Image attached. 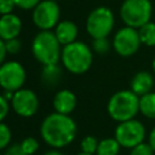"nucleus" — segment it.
Returning <instances> with one entry per match:
<instances>
[{"label":"nucleus","instance_id":"aec40b11","mask_svg":"<svg viewBox=\"0 0 155 155\" xmlns=\"http://www.w3.org/2000/svg\"><path fill=\"white\" fill-rule=\"evenodd\" d=\"M98 140L96 137L93 136H86L82 138L81 143H80V148H81V151L82 153H86V154H92L94 155L97 153V148H98Z\"/></svg>","mask_w":155,"mask_h":155},{"label":"nucleus","instance_id":"2f4dec72","mask_svg":"<svg viewBox=\"0 0 155 155\" xmlns=\"http://www.w3.org/2000/svg\"><path fill=\"white\" fill-rule=\"evenodd\" d=\"M44 155H63L58 149H52V150H48V151H46Z\"/></svg>","mask_w":155,"mask_h":155},{"label":"nucleus","instance_id":"b1692460","mask_svg":"<svg viewBox=\"0 0 155 155\" xmlns=\"http://www.w3.org/2000/svg\"><path fill=\"white\" fill-rule=\"evenodd\" d=\"M154 150L150 147L149 143H140L136 147H133L130 151V155H153Z\"/></svg>","mask_w":155,"mask_h":155},{"label":"nucleus","instance_id":"c9c22d12","mask_svg":"<svg viewBox=\"0 0 155 155\" xmlns=\"http://www.w3.org/2000/svg\"><path fill=\"white\" fill-rule=\"evenodd\" d=\"M0 155H4V154H0Z\"/></svg>","mask_w":155,"mask_h":155},{"label":"nucleus","instance_id":"cd10ccee","mask_svg":"<svg viewBox=\"0 0 155 155\" xmlns=\"http://www.w3.org/2000/svg\"><path fill=\"white\" fill-rule=\"evenodd\" d=\"M8 110H10V102L2 94H0V122L5 120V117L8 114Z\"/></svg>","mask_w":155,"mask_h":155},{"label":"nucleus","instance_id":"39448f33","mask_svg":"<svg viewBox=\"0 0 155 155\" xmlns=\"http://www.w3.org/2000/svg\"><path fill=\"white\" fill-rule=\"evenodd\" d=\"M153 6L150 0H125L120 7L122 22L131 28L139 29L150 22Z\"/></svg>","mask_w":155,"mask_h":155},{"label":"nucleus","instance_id":"423d86ee","mask_svg":"<svg viewBox=\"0 0 155 155\" xmlns=\"http://www.w3.org/2000/svg\"><path fill=\"white\" fill-rule=\"evenodd\" d=\"M114 27V15L110 8L99 6L94 8L87 17L86 29L91 38H108Z\"/></svg>","mask_w":155,"mask_h":155},{"label":"nucleus","instance_id":"393cba45","mask_svg":"<svg viewBox=\"0 0 155 155\" xmlns=\"http://www.w3.org/2000/svg\"><path fill=\"white\" fill-rule=\"evenodd\" d=\"M5 46H6L7 53H10V54H16V53H18V52L21 51L22 44H21V41L16 38V39H11V40L5 41Z\"/></svg>","mask_w":155,"mask_h":155},{"label":"nucleus","instance_id":"4be33fe9","mask_svg":"<svg viewBox=\"0 0 155 155\" xmlns=\"http://www.w3.org/2000/svg\"><path fill=\"white\" fill-rule=\"evenodd\" d=\"M11 137H12V133L10 127L6 124L0 122V150H4L10 145Z\"/></svg>","mask_w":155,"mask_h":155},{"label":"nucleus","instance_id":"4468645a","mask_svg":"<svg viewBox=\"0 0 155 155\" xmlns=\"http://www.w3.org/2000/svg\"><path fill=\"white\" fill-rule=\"evenodd\" d=\"M54 35L61 45L65 46L74 41L78 38V27L71 21H62L54 28Z\"/></svg>","mask_w":155,"mask_h":155},{"label":"nucleus","instance_id":"473e14b6","mask_svg":"<svg viewBox=\"0 0 155 155\" xmlns=\"http://www.w3.org/2000/svg\"><path fill=\"white\" fill-rule=\"evenodd\" d=\"M153 71H154V75H155V57L153 59Z\"/></svg>","mask_w":155,"mask_h":155},{"label":"nucleus","instance_id":"f8f14e48","mask_svg":"<svg viewBox=\"0 0 155 155\" xmlns=\"http://www.w3.org/2000/svg\"><path fill=\"white\" fill-rule=\"evenodd\" d=\"M22 30V21L13 13L0 16V39L4 41L18 38Z\"/></svg>","mask_w":155,"mask_h":155},{"label":"nucleus","instance_id":"a211bd4d","mask_svg":"<svg viewBox=\"0 0 155 155\" xmlns=\"http://www.w3.org/2000/svg\"><path fill=\"white\" fill-rule=\"evenodd\" d=\"M121 145L115 138H104L99 140L97 148V155H117Z\"/></svg>","mask_w":155,"mask_h":155},{"label":"nucleus","instance_id":"0eeeda50","mask_svg":"<svg viewBox=\"0 0 155 155\" xmlns=\"http://www.w3.org/2000/svg\"><path fill=\"white\" fill-rule=\"evenodd\" d=\"M122 148L132 149L133 147L143 143L145 138V128L143 124L136 119L119 122L115 128L114 137Z\"/></svg>","mask_w":155,"mask_h":155},{"label":"nucleus","instance_id":"f704fd0d","mask_svg":"<svg viewBox=\"0 0 155 155\" xmlns=\"http://www.w3.org/2000/svg\"><path fill=\"white\" fill-rule=\"evenodd\" d=\"M48 1H56V0H48Z\"/></svg>","mask_w":155,"mask_h":155},{"label":"nucleus","instance_id":"2eb2a0df","mask_svg":"<svg viewBox=\"0 0 155 155\" xmlns=\"http://www.w3.org/2000/svg\"><path fill=\"white\" fill-rule=\"evenodd\" d=\"M154 85V79L153 75L148 71H138L134 74V76L131 80V91L136 93L138 97H142L149 92H151Z\"/></svg>","mask_w":155,"mask_h":155},{"label":"nucleus","instance_id":"c756f323","mask_svg":"<svg viewBox=\"0 0 155 155\" xmlns=\"http://www.w3.org/2000/svg\"><path fill=\"white\" fill-rule=\"evenodd\" d=\"M7 51H6V46H5V41L2 39H0V65L5 62Z\"/></svg>","mask_w":155,"mask_h":155},{"label":"nucleus","instance_id":"412c9836","mask_svg":"<svg viewBox=\"0 0 155 155\" xmlns=\"http://www.w3.org/2000/svg\"><path fill=\"white\" fill-rule=\"evenodd\" d=\"M19 144L27 155H33L39 150V142L34 137H25Z\"/></svg>","mask_w":155,"mask_h":155},{"label":"nucleus","instance_id":"6e6552de","mask_svg":"<svg viewBox=\"0 0 155 155\" xmlns=\"http://www.w3.org/2000/svg\"><path fill=\"white\" fill-rule=\"evenodd\" d=\"M25 78V69L17 61H7L0 65V86L4 91L16 92L23 88Z\"/></svg>","mask_w":155,"mask_h":155},{"label":"nucleus","instance_id":"7ed1b4c3","mask_svg":"<svg viewBox=\"0 0 155 155\" xmlns=\"http://www.w3.org/2000/svg\"><path fill=\"white\" fill-rule=\"evenodd\" d=\"M107 110L109 116L117 122L134 119L139 111V97L131 90L117 91L109 98Z\"/></svg>","mask_w":155,"mask_h":155},{"label":"nucleus","instance_id":"72a5a7b5","mask_svg":"<svg viewBox=\"0 0 155 155\" xmlns=\"http://www.w3.org/2000/svg\"><path fill=\"white\" fill-rule=\"evenodd\" d=\"M76 155H92V154H86V153H79V154H76Z\"/></svg>","mask_w":155,"mask_h":155},{"label":"nucleus","instance_id":"1a4fd4ad","mask_svg":"<svg viewBox=\"0 0 155 155\" xmlns=\"http://www.w3.org/2000/svg\"><path fill=\"white\" fill-rule=\"evenodd\" d=\"M140 44L138 29L127 25L119 29L113 39V48L121 57H130L134 54Z\"/></svg>","mask_w":155,"mask_h":155},{"label":"nucleus","instance_id":"f03ea898","mask_svg":"<svg viewBox=\"0 0 155 155\" xmlns=\"http://www.w3.org/2000/svg\"><path fill=\"white\" fill-rule=\"evenodd\" d=\"M61 61L63 67L71 74L86 73L93 61L91 48L82 41H74L69 45L63 46L61 53Z\"/></svg>","mask_w":155,"mask_h":155},{"label":"nucleus","instance_id":"6ab92c4d","mask_svg":"<svg viewBox=\"0 0 155 155\" xmlns=\"http://www.w3.org/2000/svg\"><path fill=\"white\" fill-rule=\"evenodd\" d=\"M140 42L145 46H155V23L148 22L138 29Z\"/></svg>","mask_w":155,"mask_h":155},{"label":"nucleus","instance_id":"bb28decb","mask_svg":"<svg viewBox=\"0 0 155 155\" xmlns=\"http://www.w3.org/2000/svg\"><path fill=\"white\" fill-rule=\"evenodd\" d=\"M16 6L13 0H0V15H8L12 13L13 7Z\"/></svg>","mask_w":155,"mask_h":155},{"label":"nucleus","instance_id":"7c9ffc66","mask_svg":"<svg viewBox=\"0 0 155 155\" xmlns=\"http://www.w3.org/2000/svg\"><path fill=\"white\" fill-rule=\"evenodd\" d=\"M149 144L153 148V150L155 151V127L150 131V134H149Z\"/></svg>","mask_w":155,"mask_h":155},{"label":"nucleus","instance_id":"c85d7f7f","mask_svg":"<svg viewBox=\"0 0 155 155\" xmlns=\"http://www.w3.org/2000/svg\"><path fill=\"white\" fill-rule=\"evenodd\" d=\"M4 155H27V154L23 151V149H22L21 144L15 143V144L8 145V147L5 149Z\"/></svg>","mask_w":155,"mask_h":155},{"label":"nucleus","instance_id":"9b49d317","mask_svg":"<svg viewBox=\"0 0 155 155\" xmlns=\"http://www.w3.org/2000/svg\"><path fill=\"white\" fill-rule=\"evenodd\" d=\"M10 104L17 115L22 117H31L39 109V98L34 91L21 88L13 93Z\"/></svg>","mask_w":155,"mask_h":155},{"label":"nucleus","instance_id":"f3484780","mask_svg":"<svg viewBox=\"0 0 155 155\" xmlns=\"http://www.w3.org/2000/svg\"><path fill=\"white\" fill-rule=\"evenodd\" d=\"M139 111L145 117L155 120V92L139 97Z\"/></svg>","mask_w":155,"mask_h":155},{"label":"nucleus","instance_id":"f257e3e1","mask_svg":"<svg viewBox=\"0 0 155 155\" xmlns=\"http://www.w3.org/2000/svg\"><path fill=\"white\" fill-rule=\"evenodd\" d=\"M78 126L69 116L59 113L48 114L41 122L40 134L52 149H62L71 144L76 137Z\"/></svg>","mask_w":155,"mask_h":155},{"label":"nucleus","instance_id":"dca6fc26","mask_svg":"<svg viewBox=\"0 0 155 155\" xmlns=\"http://www.w3.org/2000/svg\"><path fill=\"white\" fill-rule=\"evenodd\" d=\"M62 79V68L59 64H50L44 65L41 70V80L45 86L53 87L56 86Z\"/></svg>","mask_w":155,"mask_h":155},{"label":"nucleus","instance_id":"9d476101","mask_svg":"<svg viewBox=\"0 0 155 155\" xmlns=\"http://www.w3.org/2000/svg\"><path fill=\"white\" fill-rule=\"evenodd\" d=\"M59 7L56 1L42 0L33 10V22L41 30H50L56 28L59 23Z\"/></svg>","mask_w":155,"mask_h":155},{"label":"nucleus","instance_id":"a878e982","mask_svg":"<svg viewBox=\"0 0 155 155\" xmlns=\"http://www.w3.org/2000/svg\"><path fill=\"white\" fill-rule=\"evenodd\" d=\"M16 6L22 10H34L36 5L40 2V0H13Z\"/></svg>","mask_w":155,"mask_h":155},{"label":"nucleus","instance_id":"5701e85b","mask_svg":"<svg viewBox=\"0 0 155 155\" xmlns=\"http://www.w3.org/2000/svg\"><path fill=\"white\" fill-rule=\"evenodd\" d=\"M92 47L93 51L99 53V54H104L110 50V42L108 40V38H99V39H93L92 42Z\"/></svg>","mask_w":155,"mask_h":155},{"label":"nucleus","instance_id":"20e7f679","mask_svg":"<svg viewBox=\"0 0 155 155\" xmlns=\"http://www.w3.org/2000/svg\"><path fill=\"white\" fill-rule=\"evenodd\" d=\"M31 52L34 58L44 67L57 64L61 59L62 48L54 33L51 30H41L33 39Z\"/></svg>","mask_w":155,"mask_h":155},{"label":"nucleus","instance_id":"ddd939ff","mask_svg":"<svg viewBox=\"0 0 155 155\" xmlns=\"http://www.w3.org/2000/svg\"><path fill=\"white\" fill-rule=\"evenodd\" d=\"M76 96L70 90H59L53 97V109L56 113L69 115L76 108Z\"/></svg>","mask_w":155,"mask_h":155}]
</instances>
